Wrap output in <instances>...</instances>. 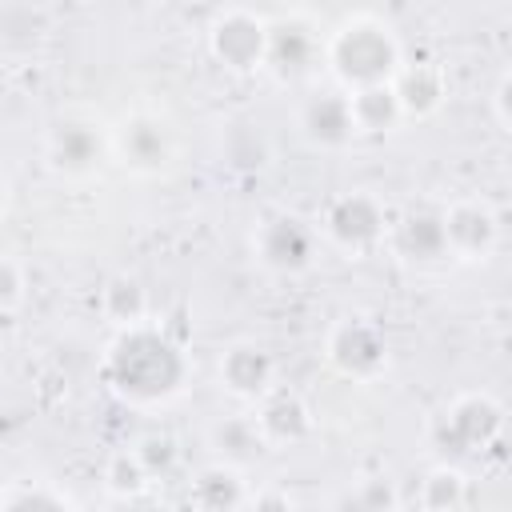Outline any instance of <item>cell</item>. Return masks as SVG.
<instances>
[{
    "mask_svg": "<svg viewBox=\"0 0 512 512\" xmlns=\"http://www.w3.org/2000/svg\"><path fill=\"white\" fill-rule=\"evenodd\" d=\"M332 68L340 80H348L356 88L388 84V76H396V44H392L388 28H380L372 20L344 24L332 40Z\"/></svg>",
    "mask_w": 512,
    "mask_h": 512,
    "instance_id": "7a4b0ae2",
    "label": "cell"
},
{
    "mask_svg": "<svg viewBox=\"0 0 512 512\" xmlns=\"http://www.w3.org/2000/svg\"><path fill=\"white\" fill-rule=\"evenodd\" d=\"M20 288H24L20 268H16L12 260H4V256H0V308H12V304L20 300Z\"/></svg>",
    "mask_w": 512,
    "mask_h": 512,
    "instance_id": "d6986e66",
    "label": "cell"
},
{
    "mask_svg": "<svg viewBox=\"0 0 512 512\" xmlns=\"http://www.w3.org/2000/svg\"><path fill=\"white\" fill-rule=\"evenodd\" d=\"M312 252V236L296 220H272L260 232V256L276 268H300Z\"/></svg>",
    "mask_w": 512,
    "mask_h": 512,
    "instance_id": "30bf717a",
    "label": "cell"
},
{
    "mask_svg": "<svg viewBox=\"0 0 512 512\" xmlns=\"http://www.w3.org/2000/svg\"><path fill=\"white\" fill-rule=\"evenodd\" d=\"M384 228V216L376 208L372 196L364 192H352V196H340L332 208H328V236L344 248H364L380 236Z\"/></svg>",
    "mask_w": 512,
    "mask_h": 512,
    "instance_id": "8992f818",
    "label": "cell"
},
{
    "mask_svg": "<svg viewBox=\"0 0 512 512\" xmlns=\"http://www.w3.org/2000/svg\"><path fill=\"white\" fill-rule=\"evenodd\" d=\"M440 224H444V248H452L456 256H484L496 240V216L480 200H464L448 208Z\"/></svg>",
    "mask_w": 512,
    "mask_h": 512,
    "instance_id": "277c9868",
    "label": "cell"
},
{
    "mask_svg": "<svg viewBox=\"0 0 512 512\" xmlns=\"http://www.w3.org/2000/svg\"><path fill=\"white\" fill-rule=\"evenodd\" d=\"M396 244H400L408 256H420V260L444 252V224H440V216L408 212V216L396 224Z\"/></svg>",
    "mask_w": 512,
    "mask_h": 512,
    "instance_id": "5bb4252c",
    "label": "cell"
},
{
    "mask_svg": "<svg viewBox=\"0 0 512 512\" xmlns=\"http://www.w3.org/2000/svg\"><path fill=\"white\" fill-rule=\"evenodd\" d=\"M392 96L400 104V112H432L444 96V76L440 68L432 64H416V68H396V80H392Z\"/></svg>",
    "mask_w": 512,
    "mask_h": 512,
    "instance_id": "ba28073f",
    "label": "cell"
},
{
    "mask_svg": "<svg viewBox=\"0 0 512 512\" xmlns=\"http://www.w3.org/2000/svg\"><path fill=\"white\" fill-rule=\"evenodd\" d=\"M212 52L232 68H252L268 52V24L244 8H228L212 24Z\"/></svg>",
    "mask_w": 512,
    "mask_h": 512,
    "instance_id": "3957f363",
    "label": "cell"
},
{
    "mask_svg": "<svg viewBox=\"0 0 512 512\" xmlns=\"http://www.w3.org/2000/svg\"><path fill=\"white\" fill-rule=\"evenodd\" d=\"M0 200H4V196H0Z\"/></svg>",
    "mask_w": 512,
    "mask_h": 512,
    "instance_id": "7402d4cb",
    "label": "cell"
},
{
    "mask_svg": "<svg viewBox=\"0 0 512 512\" xmlns=\"http://www.w3.org/2000/svg\"><path fill=\"white\" fill-rule=\"evenodd\" d=\"M252 512H292V508H288V500H284L280 492H268V496H260V500H256V508H252Z\"/></svg>",
    "mask_w": 512,
    "mask_h": 512,
    "instance_id": "44dd1931",
    "label": "cell"
},
{
    "mask_svg": "<svg viewBox=\"0 0 512 512\" xmlns=\"http://www.w3.org/2000/svg\"><path fill=\"white\" fill-rule=\"evenodd\" d=\"M332 360L340 372L348 376H372L384 368V340L376 328H368L364 320H348L332 332V344H328Z\"/></svg>",
    "mask_w": 512,
    "mask_h": 512,
    "instance_id": "5b68a950",
    "label": "cell"
},
{
    "mask_svg": "<svg viewBox=\"0 0 512 512\" xmlns=\"http://www.w3.org/2000/svg\"><path fill=\"white\" fill-rule=\"evenodd\" d=\"M52 148H56V164H60V168H88V164L96 160L92 132H88V128H76V124L60 128L56 140H52Z\"/></svg>",
    "mask_w": 512,
    "mask_h": 512,
    "instance_id": "2e32d148",
    "label": "cell"
},
{
    "mask_svg": "<svg viewBox=\"0 0 512 512\" xmlns=\"http://www.w3.org/2000/svg\"><path fill=\"white\" fill-rule=\"evenodd\" d=\"M496 120H500V128H508V76H500V84H496Z\"/></svg>",
    "mask_w": 512,
    "mask_h": 512,
    "instance_id": "ffe728a7",
    "label": "cell"
},
{
    "mask_svg": "<svg viewBox=\"0 0 512 512\" xmlns=\"http://www.w3.org/2000/svg\"><path fill=\"white\" fill-rule=\"evenodd\" d=\"M464 496V476L456 468H436L424 480V508L428 512H452Z\"/></svg>",
    "mask_w": 512,
    "mask_h": 512,
    "instance_id": "e0dca14e",
    "label": "cell"
},
{
    "mask_svg": "<svg viewBox=\"0 0 512 512\" xmlns=\"http://www.w3.org/2000/svg\"><path fill=\"white\" fill-rule=\"evenodd\" d=\"M112 380L132 400H156L168 396L180 380V360L160 336L148 332H124L112 348Z\"/></svg>",
    "mask_w": 512,
    "mask_h": 512,
    "instance_id": "6da1fadb",
    "label": "cell"
},
{
    "mask_svg": "<svg viewBox=\"0 0 512 512\" xmlns=\"http://www.w3.org/2000/svg\"><path fill=\"white\" fill-rule=\"evenodd\" d=\"M304 128L312 132V140L320 144H340L348 140L356 128H352V112H348V96H336V92H324L316 100H308L304 108Z\"/></svg>",
    "mask_w": 512,
    "mask_h": 512,
    "instance_id": "9c48e42d",
    "label": "cell"
},
{
    "mask_svg": "<svg viewBox=\"0 0 512 512\" xmlns=\"http://www.w3.org/2000/svg\"><path fill=\"white\" fill-rule=\"evenodd\" d=\"M236 496H240L236 476H232V472H224V468L204 472V476H200V484H196V500H200V508H208V512H224V508H232V504H236Z\"/></svg>",
    "mask_w": 512,
    "mask_h": 512,
    "instance_id": "ac0fdd59",
    "label": "cell"
},
{
    "mask_svg": "<svg viewBox=\"0 0 512 512\" xmlns=\"http://www.w3.org/2000/svg\"><path fill=\"white\" fill-rule=\"evenodd\" d=\"M448 428L460 432V444H464V448L484 444V440L500 428V408H496L488 396H464V400L452 408Z\"/></svg>",
    "mask_w": 512,
    "mask_h": 512,
    "instance_id": "8fae6325",
    "label": "cell"
},
{
    "mask_svg": "<svg viewBox=\"0 0 512 512\" xmlns=\"http://www.w3.org/2000/svg\"><path fill=\"white\" fill-rule=\"evenodd\" d=\"M220 376H224V384H228L232 392H240V396H260V392L272 384V360H268L260 348H252V344H236V348L224 352Z\"/></svg>",
    "mask_w": 512,
    "mask_h": 512,
    "instance_id": "52a82bcc",
    "label": "cell"
},
{
    "mask_svg": "<svg viewBox=\"0 0 512 512\" xmlns=\"http://www.w3.org/2000/svg\"><path fill=\"white\" fill-rule=\"evenodd\" d=\"M348 112H352V128L380 132L384 124H392L400 116V104L392 96V84H372V88H356L348 96Z\"/></svg>",
    "mask_w": 512,
    "mask_h": 512,
    "instance_id": "7c38bea8",
    "label": "cell"
},
{
    "mask_svg": "<svg viewBox=\"0 0 512 512\" xmlns=\"http://www.w3.org/2000/svg\"><path fill=\"white\" fill-rule=\"evenodd\" d=\"M260 440H296L308 432V408L296 396H272L256 420Z\"/></svg>",
    "mask_w": 512,
    "mask_h": 512,
    "instance_id": "4fadbf2b",
    "label": "cell"
},
{
    "mask_svg": "<svg viewBox=\"0 0 512 512\" xmlns=\"http://www.w3.org/2000/svg\"><path fill=\"white\" fill-rule=\"evenodd\" d=\"M124 156L132 160V164H148V168H156V164H164V152H168V144H164V132L152 124V120H132V124H124Z\"/></svg>",
    "mask_w": 512,
    "mask_h": 512,
    "instance_id": "9a60e30c",
    "label": "cell"
}]
</instances>
